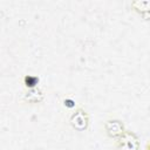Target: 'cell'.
Wrapping results in <instances>:
<instances>
[{"instance_id":"1","label":"cell","mask_w":150,"mask_h":150,"mask_svg":"<svg viewBox=\"0 0 150 150\" xmlns=\"http://www.w3.org/2000/svg\"><path fill=\"white\" fill-rule=\"evenodd\" d=\"M141 141L138 136L131 130H124V132L115 139V150H139Z\"/></svg>"},{"instance_id":"2","label":"cell","mask_w":150,"mask_h":150,"mask_svg":"<svg viewBox=\"0 0 150 150\" xmlns=\"http://www.w3.org/2000/svg\"><path fill=\"white\" fill-rule=\"evenodd\" d=\"M69 124L76 131H86L89 127V115H88V112L81 107L76 108L69 117Z\"/></svg>"},{"instance_id":"3","label":"cell","mask_w":150,"mask_h":150,"mask_svg":"<svg viewBox=\"0 0 150 150\" xmlns=\"http://www.w3.org/2000/svg\"><path fill=\"white\" fill-rule=\"evenodd\" d=\"M103 128H104V131H105L107 136L110 137V138H114V139H116L118 136H121L125 130L124 123L118 118H108V120H105L104 123H103Z\"/></svg>"},{"instance_id":"4","label":"cell","mask_w":150,"mask_h":150,"mask_svg":"<svg viewBox=\"0 0 150 150\" xmlns=\"http://www.w3.org/2000/svg\"><path fill=\"white\" fill-rule=\"evenodd\" d=\"M43 100H45V93L39 87L26 89L25 93L22 94V101L26 103L36 104V103H41Z\"/></svg>"},{"instance_id":"5","label":"cell","mask_w":150,"mask_h":150,"mask_svg":"<svg viewBox=\"0 0 150 150\" xmlns=\"http://www.w3.org/2000/svg\"><path fill=\"white\" fill-rule=\"evenodd\" d=\"M149 7H150V1L144 0V1H132L131 2V8L136 13H138L141 16H143L145 20H149Z\"/></svg>"},{"instance_id":"6","label":"cell","mask_w":150,"mask_h":150,"mask_svg":"<svg viewBox=\"0 0 150 150\" xmlns=\"http://www.w3.org/2000/svg\"><path fill=\"white\" fill-rule=\"evenodd\" d=\"M38 83H39V79L34 75H27L25 77V86L27 87V89L38 87Z\"/></svg>"},{"instance_id":"7","label":"cell","mask_w":150,"mask_h":150,"mask_svg":"<svg viewBox=\"0 0 150 150\" xmlns=\"http://www.w3.org/2000/svg\"><path fill=\"white\" fill-rule=\"evenodd\" d=\"M64 105H67L68 108H71V107H74V101L73 100H70V98H64Z\"/></svg>"}]
</instances>
